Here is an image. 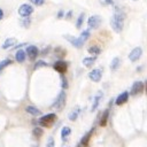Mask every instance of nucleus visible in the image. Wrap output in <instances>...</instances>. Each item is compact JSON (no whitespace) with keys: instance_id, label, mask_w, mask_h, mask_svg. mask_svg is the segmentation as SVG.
<instances>
[{"instance_id":"obj_1","label":"nucleus","mask_w":147,"mask_h":147,"mask_svg":"<svg viewBox=\"0 0 147 147\" xmlns=\"http://www.w3.org/2000/svg\"><path fill=\"white\" fill-rule=\"evenodd\" d=\"M125 17H126L125 16V13L122 9H119V8L116 7L115 8V11H114V14H113V16L110 18V25H111V28H113V30L115 32H117V33L122 32V30L124 28Z\"/></svg>"},{"instance_id":"obj_12","label":"nucleus","mask_w":147,"mask_h":147,"mask_svg":"<svg viewBox=\"0 0 147 147\" xmlns=\"http://www.w3.org/2000/svg\"><path fill=\"white\" fill-rule=\"evenodd\" d=\"M127 99H129V92H123V93H121V94H119V95L116 98L115 103H116L117 106L124 105V103L127 101Z\"/></svg>"},{"instance_id":"obj_28","label":"nucleus","mask_w":147,"mask_h":147,"mask_svg":"<svg viewBox=\"0 0 147 147\" xmlns=\"http://www.w3.org/2000/svg\"><path fill=\"white\" fill-rule=\"evenodd\" d=\"M46 147H55V142H54V139L53 137H49L47 142H46Z\"/></svg>"},{"instance_id":"obj_21","label":"nucleus","mask_w":147,"mask_h":147,"mask_svg":"<svg viewBox=\"0 0 147 147\" xmlns=\"http://www.w3.org/2000/svg\"><path fill=\"white\" fill-rule=\"evenodd\" d=\"M78 115H79V108L77 107L76 109H74V110L69 114V119H70V121H76L77 117H78Z\"/></svg>"},{"instance_id":"obj_27","label":"nucleus","mask_w":147,"mask_h":147,"mask_svg":"<svg viewBox=\"0 0 147 147\" xmlns=\"http://www.w3.org/2000/svg\"><path fill=\"white\" fill-rule=\"evenodd\" d=\"M46 65H47V63H46L45 61L40 60V61H38V62L34 64V70H37V69H39V68H41V67H46Z\"/></svg>"},{"instance_id":"obj_26","label":"nucleus","mask_w":147,"mask_h":147,"mask_svg":"<svg viewBox=\"0 0 147 147\" xmlns=\"http://www.w3.org/2000/svg\"><path fill=\"white\" fill-rule=\"evenodd\" d=\"M9 64H11V60H9V59H6V60L1 61V62H0V71H1L3 68H6L7 65H9Z\"/></svg>"},{"instance_id":"obj_19","label":"nucleus","mask_w":147,"mask_h":147,"mask_svg":"<svg viewBox=\"0 0 147 147\" xmlns=\"http://www.w3.org/2000/svg\"><path fill=\"white\" fill-rule=\"evenodd\" d=\"M70 133H71V129H70L69 126H63L62 130H61V138H62V140H65L67 137H68Z\"/></svg>"},{"instance_id":"obj_5","label":"nucleus","mask_w":147,"mask_h":147,"mask_svg":"<svg viewBox=\"0 0 147 147\" xmlns=\"http://www.w3.org/2000/svg\"><path fill=\"white\" fill-rule=\"evenodd\" d=\"M102 22V18L100 15H92L87 20V26L88 29H98Z\"/></svg>"},{"instance_id":"obj_24","label":"nucleus","mask_w":147,"mask_h":147,"mask_svg":"<svg viewBox=\"0 0 147 147\" xmlns=\"http://www.w3.org/2000/svg\"><path fill=\"white\" fill-rule=\"evenodd\" d=\"M84 17H85V14H84V13H80L79 16H78V18H77V22H76V26H77L78 29L82 28V24H83V22H84Z\"/></svg>"},{"instance_id":"obj_33","label":"nucleus","mask_w":147,"mask_h":147,"mask_svg":"<svg viewBox=\"0 0 147 147\" xmlns=\"http://www.w3.org/2000/svg\"><path fill=\"white\" fill-rule=\"evenodd\" d=\"M63 15H64V11H63V10H60V11L57 13V18H62Z\"/></svg>"},{"instance_id":"obj_3","label":"nucleus","mask_w":147,"mask_h":147,"mask_svg":"<svg viewBox=\"0 0 147 147\" xmlns=\"http://www.w3.org/2000/svg\"><path fill=\"white\" fill-rule=\"evenodd\" d=\"M55 119H56V115L54 113H51V114H46V115L41 116L39 118L38 123H39V125H41L44 127H48L55 122Z\"/></svg>"},{"instance_id":"obj_13","label":"nucleus","mask_w":147,"mask_h":147,"mask_svg":"<svg viewBox=\"0 0 147 147\" xmlns=\"http://www.w3.org/2000/svg\"><path fill=\"white\" fill-rule=\"evenodd\" d=\"M102 96H103V93H102V92H99V93L94 96V99H93V105H92V107H91V110H92V111H95V110H96V108H98V106H99V103H100Z\"/></svg>"},{"instance_id":"obj_16","label":"nucleus","mask_w":147,"mask_h":147,"mask_svg":"<svg viewBox=\"0 0 147 147\" xmlns=\"http://www.w3.org/2000/svg\"><path fill=\"white\" fill-rule=\"evenodd\" d=\"M25 111H26L28 114L32 115V116H38V115H40V110H39L38 108L33 107V106H28V107H25Z\"/></svg>"},{"instance_id":"obj_18","label":"nucleus","mask_w":147,"mask_h":147,"mask_svg":"<svg viewBox=\"0 0 147 147\" xmlns=\"http://www.w3.org/2000/svg\"><path fill=\"white\" fill-rule=\"evenodd\" d=\"M121 65V59L119 57H114L110 62V69L111 70H117Z\"/></svg>"},{"instance_id":"obj_25","label":"nucleus","mask_w":147,"mask_h":147,"mask_svg":"<svg viewBox=\"0 0 147 147\" xmlns=\"http://www.w3.org/2000/svg\"><path fill=\"white\" fill-rule=\"evenodd\" d=\"M42 133H44V131H42V129H40V127H34L33 131H32V134H33L36 138H40V137L42 136Z\"/></svg>"},{"instance_id":"obj_14","label":"nucleus","mask_w":147,"mask_h":147,"mask_svg":"<svg viewBox=\"0 0 147 147\" xmlns=\"http://www.w3.org/2000/svg\"><path fill=\"white\" fill-rule=\"evenodd\" d=\"M26 59V53L23 51V49H18L16 52V55H15V60L18 62V63H23Z\"/></svg>"},{"instance_id":"obj_17","label":"nucleus","mask_w":147,"mask_h":147,"mask_svg":"<svg viewBox=\"0 0 147 147\" xmlns=\"http://www.w3.org/2000/svg\"><path fill=\"white\" fill-rule=\"evenodd\" d=\"M95 62V57L94 56H91V57H84L83 59V64L87 68H91Z\"/></svg>"},{"instance_id":"obj_9","label":"nucleus","mask_w":147,"mask_h":147,"mask_svg":"<svg viewBox=\"0 0 147 147\" xmlns=\"http://www.w3.org/2000/svg\"><path fill=\"white\" fill-rule=\"evenodd\" d=\"M53 68L59 72V74H64L68 69V64L67 62L64 61H56L54 64H53Z\"/></svg>"},{"instance_id":"obj_34","label":"nucleus","mask_w":147,"mask_h":147,"mask_svg":"<svg viewBox=\"0 0 147 147\" xmlns=\"http://www.w3.org/2000/svg\"><path fill=\"white\" fill-rule=\"evenodd\" d=\"M2 17H3V10L0 8V21L2 20Z\"/></svg>"},{"instance_id":"obj_20","label":"nucleus","mask_w":147,"mask_h":147,"mask_svg":"<svg viewBox=\"0 0 147 147\" xmlns=\"http://www.w3.org/2000/svg\"><path fill=\"white\" fill-rule=\"evenodd\" d=\"M87 52L90 54H92V55H99L101 53V48L98 47V46H91V47H88Z\"/></svg>"},{"instance_id":"obj_2","label":"nucleus","mask_w":147,"mask_h":147,"mask_svg":"<svg viewBox=\"0 0 147 147\" xmlns=\"http://www.w3.org/2000/svg\"><path fill=\"white\" fill-rule=\"evenodd\" d=\"M88 37H90V31H88V30H84V31L80 33V36H79L78 38H75V37H72V36H70V34L64 36V38H65L74 47H76V48L83 47V45L86 42V40L88 39Z\"/></svg>"},{"instance_id":"obj_22","label":"nucleus","mask_w":147,"mask_h":147,"mask_svg":"<svg viewBox=\"0 0 147 147\" xmlns=\"http://www.w3.org/2000/svg\"><path fill=\"white\" fill-rule=\"evenodd\" d=\"M108 116H109V110H105L101 119H100V125L101 126H105L107 124V121H108Z\"/></svg>"},{"instance_id":"obj_30","label":"nucleus","mask_w":147,"mask_h":147,"mask_svg":"<svg viewBox=\"0 0 147 147\" xmlns=\"http://www.w3.org/2000/svg\"><path fill=\"white\" fill-rule=\"evenodd\" d=\"M31 24V20L30 18H28V17H25L23 21H22V25L24 26V28H29V25Z\"/></svg>"},{"instance_id":"obj_11","label":"nucleus","mask_w":147,"mask_h":147,"mask_svg":"<svg viewBox=\"0 0 147 147\" xmlns=\"http://www.w3.org/2000/svg\"><path fill=\"white\" fill-rule=\"evenodd\" d=\"M25 53L28 54V56H29V59H30V60H34V59L38 56L39 51H38V48H37L36 46L30 45V46H28V47H26V52H25Z\"/></svg>"},{"instance_id":"obj_23","label":"nucleus","mask_w":147,"mask_h":147,"mask_svg":"<svg viewBox=\"0 0 147 147\" xmlns=\"http://www.w3.org/2000/svg\"><path fill=\"white\" fill-rule=\"evenodd\" d=\"M93 130H94V127H93V129H92L90 132H87V133H86V134L83 137V139H82V141H80L83 145H87V144H88V140H90V137H91V134H92Z\"/></svg>"},{"instance_id":"obj_35","label":"nucleus","mask_w":147,"mask_h":147,"mask_svg":"<svg viewBox=\"0 0 147 147\" xmlns=\"http://www.w3.org/2000/svg\"><path fill=\"white\" fill-rule=\"evenodd\" d=\"M77 147H87V145H83V144L80 142V144H78V146H77Z\"/></svg>"},{"instance_id":"obj_31","label":"nucleus","mask_w":147,"mask_h":147,"mask_svg":"<svg viewBox=\"0 0 147 147\" xmlns=\"http://www.w3.org/2000/svg\"><path fill=\"white\" fill-rule=\"evenodd\" d=\"M100 3H102L103 6H109V5H113L114 1L113 0H100Z\"/></svg>"},{"instance_id":"obj_6","label":"nucleus","mask_w":147,"mask_h":147,"mask_svg":"<svg viewBox=\"0 0 147 147\" xmlns=\"http://www.w3.org/2000/svg\"><path fill=\"white\" fill-rule=\"evenodd\" d=\"M33 13V7L29 3H23L18 7V14L23 17H29Z\"/></svg>"},{"instance_id":"obj_7","label":"nucleus","mask_w":147,"mask_h":147,"mask_svg":"<svg viewBox=\"0 0 147 147\" xmlns=\"http://www.w3.org/2000/svg\"><path fill=\"white\" fill-rule=\"evenodd\" d=\"M141 54H142V48H141V47H136V48H133V49L130 52V54H129V60H130L131 62H136V61H138V60L140 59Z\"/></svg>"},{"instance_id":"obj_36","label":"nucleus","mask_w":147,"mask_h":147,"mask_svg":"<svg viewBox=\"0 0 147 147\" xmlns=\"http://www.w3.org/2000/svg\"><path fill=\"white\" fill-rule=\"evenodd\" d=\"M133 1H137V0H133Z\"/></svg>"},{"instance_id":"obj_29","label":"nucleus","mask_w":147,"mask_h":147,"mask_svg":"<svg viewBox=\"0 0 147 147\" xmlns=\"http://www.w3.org/2000/svg\"><path fill=\"white\" fill-rule=\"evenodd\" d=\"M30 2L34 6H42L45 3V0H30Z\"/></svg>"},{"instance_id":"obj_4","label":"nucleus","mask_w":147,"mask_h":147,"mask_svg":"<svg viewBox=\"0 0 147 147\" xmlns=\"http://www.w3.org/2000/svg\"><path fill=\"white\" fill-rule=\"evenodd\" d=\"M65 100H67V95H65V92H60L59 96L56 98L55 102L53 103V107L56 109V110H62L63 107L65 106Z\"/></svg>"},{"instance_id":"obj_10","label":"nucleus","mask_w":147,"mask_h":147,"mask_svg":"<svg viewBox=\"0 0 147 147\" xmlns=\"http://www.w3.org/2000/svg\"><path fill=\"white\" fill-rule=\"evenodd\" d=\"M101 77H102V71L100 69H93L90 74H88V78L95 83L100 82L101 80Z\"/></svg>"},{"instance_id":"obj_15","label":"nucleus","mask_w":147,"mask_h":147,"mask_svg":"<svg viewBox=\"0 0 147 147\" xmlns=\"http://www.w3.org/2000/svg\"><path fill=\"white\" fill-rule=\"evenodd\" d=\"M16 41H17L16 38H7L2 44V49H8V48L13 47L16 44Z\"/></svg>"},{"instance_id":"obj_8","label":"nucleus","mask_w":147,"mask_h":147,"mask_svg":"<svg viewBox=\"0 0 147 147\" xmlns=\"http://www.w3.org/2000/svg\"><path fill=\"white\" fill-rule=\"evenodd\" d=\"M144 91V83L142 82H134L132 87H131V91H130V94L131 95H137L139 93H141Z\"/></svg>"},{"instance_id":"obj_32","label":"nucleus","mask_w":147,"mask_h":147,"mask_svg":"<svg viewBox=\"0 0 147 147\" xmlns=\"http://www.w3.org/2000/svg\"><path fill=\"white\" fill-rule=\"evenodd\" d=\"M68 87V83H67V79H64L62 77V88H67Z\"/></svg>"}]
</instances>
